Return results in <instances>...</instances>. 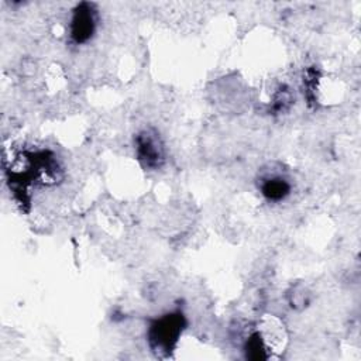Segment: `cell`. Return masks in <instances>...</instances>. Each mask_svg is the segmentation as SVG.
<instances>
[{
	"instance_id": "cell-1",
	"label": "cell",
	"mask_w": 361,
	"mask_h": 361,
	"mask_svg": "<svg viewBox=\"0 0 361 361\" xmlns=\"http://www.w3.org/2000/svg\"><path fill=\"white\" fill-rule=\"evenodd\" d=\"M282 327L276 320H271L264 322V324L252 330L244 343L245 357L251 360H268L279 353L285 340Z\"/></svg>"
},
{
	"instance_id": "cell-2",
	"label": "cell",
	"mask_w": 361,
	"mask_h": 361,
	"mask_svg": "<svg viewBox=\"0 0 361 361\" xmlns=\"http://www.w3.org/2000/svg\"><path fill=\"white\" fill-rule=\"evenodd\" d=\"M185 327V319L182 313H168L159 319H157L148 330V341L151 350L159 357H168Z\"/></svg>"
},
{
	"instance_id": "cell-3",
	"label": "cell",
	"mask_w": 361,
	"mask_h": 361,
	"mask_svg": "<svg viewBox=\"0 0 361 361\" xmlns=\"http://www.w3.org/2000/svg\"><path fill=\"white\" fill-rule=\"evenodd\" d=\"M137 155L147 168H159L165 159L164 145L151 130H144L137 135Z\"/></svg>"
},
{
	"instance_id": "cell-4",
	"label": "cell",
	"mask_w": 361,
	"mask_h": 361,
	"mask_svg": "<svg viewBox=\"0 0 361 361\" xmlns=\"http://www.w3.org/2000/svg\"><path fill=\"white\" fill-rule=\"evenodd\" d=\"M96 30V11L89 3L79 4L71 21V37L76 44L87 42Z\"/></svg>"
},
{
	"instance_id": "cell-5",
	"label": "cell",
	"mask_w": 361,
	"mask_h": 361,
	"mask_svg": "<svg viewBox=\"0 0 361 361\" xmlns=\"http://www.w3.org/2000/svg\"><path fill=\"white\" fill-rule=\"evenodd\" d=\"M261 193L269 202H281L290 193V183L282 175H271L261 179Z\"/></svg>"
}]
</instances>
